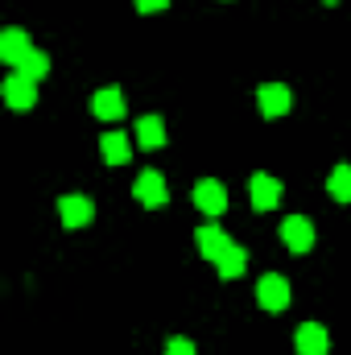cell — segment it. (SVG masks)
<instances>
[{
    "label": "cell",
    "mask_w": 351,
    "mask_h": 355,
    "mask_svg": "<svg viewBox=\"0 0 351 355\" xmlns=\"http://www.w3.org/2000/svg\"><path fill=\"white\" fill-rule=\"evenodd\" d=\"M257 302H261L264 314H281L289 306V281L281 272H264L257 281Z\"/></svg>",
    "instance_id": "cell-1"
},
{
    "label": "cell",
    "mask_w": 351,
    "mask_h": 355,
    "mask_svg": "<svg viewBox=\"0 0 351 355\" xmlns=\"http://www.w3.org/2000/svg\"><path fill=\"white\" fill-rule=\"evenodd\" d=\"M4 103H8L12 112H29V107L37 103V83H33L29 75L12 71V75L4 79Z\"/></svg>",
    "instance_id": "cell-2"
},
{
    "label": "cell",
    "mask_w": 351,
    "mask_h": 355,
    "mask_svg": "<svg viewBox=\"0 0 351 355\" xmlns=\"http://www.w3.org/2000/svg\"><path fill=\"white\" fill-rule=\"evenodd\" d=\"M281 240H285V248L289 252H310L314 248V223L306 219V215H289L285 223H281Z\"/></svg>",
    "instance_id": "cell-3"
},
{
    "label": "cell",
    "mask_w": 351,
    "mask_h": 355,
    "mask_svg": "<svg viewBox=\"0 0 351 355\" xmlns=\"http://www.w3.org/2000/svg\"><path fill=\"white\" fill-rule=\"evenodd\" d=\"M194 207L203 211V215H223L228 211V190H223V182H215V178H203L198 186H194Z\"/></svg>",
    "instance_id": "cell-4"
},
{
    "label": "cell",
    "mask_w": 351,
    "mask_h": 355,
    "mask_svg": "<svg viewBox=\"0 0 351 355\" xmlns=\"http://www.w3.org/2000/svg\"><path fill=\"white\" fill-rule=\"evenodd\" d=\"M248 198H252V211H273L281 202V182L273 174H252L248 178Z\"/></svg>",
    "instance_id": "cell-5"
},
{
    "label": "cell",
    "mask_w": 351,
    "mask_h": 355,
    "mask_svg": "<svg viewBox=\"0 0 351 355\" xmlns=\"http://www.w3.org/2000/svg\"><path fill=\"white\" fill-rule=\"evenodd\" d=\"M293 347H298V355H327L331 352V335L318 322H302L293 331Z\"/></svg>",
    "instance_id": "cell-6"
},
{
    "label": "cell",
    "mask_w": 351,
    "mask_h": 355,
    "mask_svg": "<svg viewBox=\"0 0 351 355\" xmlns=\"http://www.w3.org/2000/svg\"><path fill=\"white\" fill-rule=\"evenodd\" d=\"M91 215H95V207H91L87 194H62V198H58V219H62L67 227H87Z\"/></svg>",
    "instance_id": "cell-7"
},
{
    "label": "cell",
    "mask_w": 351,
    "mask_h": 355,
    "mask_svg": "<svg viewBox=\"0 0 351 355\" xmlns=\"http://www.w3.org/2000/svg\"><path fill=\"white\" fill-rule=\"evenodd\" d=\"M132 194H137V202H145V207H162V202L170 198V186H166V178L157 174V170H145V174L137 178Z\"/></svg>",
    "instance_id": "cell-8"
},
{
    "label": "cell",
    "mask_w": 351,
    "mask_h": 355,
    "mask_svg": "<svg viewBox=\"0 0 351 355\" xmlns=\"http://www.w3.org/2000/svg\"><path fill=\"white\" fill-rule=\"evenodd\" d=\"M29 50H33V42H29V33H25V29H17V25H8V29L0 33V58H4V62H12V67H21V62L29 58Z\"/></svg>",
    "instance_id": "cell-9"
},
{
    "label": "cell",
    "mask_w": 351,
    "mask_h": 355,
    "mask_svg": "<svg viewBox=\"0 0 351 355\" xmlns=\"http://www.w3.org/2000/svg\"><path fill=\"white\" fill-rule=\"evenodd\" d=\"M194 244H198V257H207V261H219V257L228 252L232 236H228L223 227H215V223H203V227L194 232Z\"/></svg>",
    "instance_id": "cell-10"
},
{
    "label": "cell",
    "mask_w": 351,
    "mask_h": 355,
    "mask_svg": "<svg viewBox=\"0 0 351 355\" xmlns=\"http://www.w3.org/2000/svg\"><path fill=\"white\" fill-rule=\"evenodd\" d=\"M257 107H261V116H268V120L285 116V112H289V87H285V83H264V87L257 91Z\"/></svg>",
    "instance_id": "cell-11"
},
{
    "label": "cell",
    "mask_w": 351,
    "mask_h": 355,
    "mask_svg": "<svg viewBox=\"0 0 351 355\" xmlns=\"http://www.w3.org/2000/svg\"><path fill=\"white\" fill-rule=\"evenodd\" d=\"M91 112L99 116V120H120L124 116V95L116 87H103L91 95Z\"/></svg>",
    "instance_id": "cell-12"
},
{
    "label": "cell",
    "mask_w": 351,
    "mask_h": 355,
    "mask_svg": "<svg viewBox=\"0 0 351 355\" xmlns=\"http://www.w3.org/2000/svg\"><path fill=\"white\" fill-rule=\"evenodd\" d=\"M137 141H141V149H149V153L166 149V124H162L157 116H141V120H137Z\"/></svg>",
    "instance_id": "cell-13"
},
{
    "label": "cell",
    "mask_w": 351,
    "mask_h": 355,
    "mask_svg": "<svg viewBox=\"0 0 351 355\" xmlns=\"http://www.w3.org/2000/svg\"><path fill=\"white\" fill-rule=\"evenodd\" d=\"M215 268H219V277H223V281H236V277H244V268H248V252L232 240V244H228V252L215 261Z\"/></svg>",
    "instance_id": "cell-14"
},
{
    "label": "cell",
    "mask_w": 351,
    "mask_h": 355,
    "mask_svg": "<svg viewBox=\"0 0 351 355\" xmlns=\"http://www.w3.org/2000/svg\"><path fill=\"white\" fill-rule=\"evenodd\" d=\"M99 153H103V162H108V166H124V162L132 157V145H128V137H124V132H108V137L99 141Z\"/></svg>",
    "instance_id": "cell-15"
},
{
    "label": "cell",
    "mask_w": 351,
    "mask_h": 355,
    "mask_svg": "<svg viewBox=\"0 0 351 355\" xmlns=\"http://www.w3.org/2000/svg\"><path fill=\"white\" fill-rule=\"evenodd\" d=\"M327 190H331V198L351 202V166H335L331 178H327Z\"/></svg>",
    "instance_id": "cell-16"
},
{
    "label": "cell",
    "mask_w": 351,
    "mask_h": 355,
    "mask_svg": "<svg viewBox=\"0 0 351 355\" xmlns=\"http://www.w3.org/2000/svg\"><path fill=\"white\" fill-rule=\"evenodd\" d=\"M17 71H21V75H29V79L37 83V79H46V75H50V54H42V50L33 46V50H29V58H25Z\"/></svg>",
    "instance_id": "cell-17"
},
{
    "label": "cell",
    "mask_w": 351,
    "mask_h": 355,
    "mask_svg": "<svg viewBox=\"0 0 351 355\" xmlns=\"http://www.w3.org/2000/svg\"><path fill=\"white\" fill-rule=\"evenodd\" d=\"M166 355H194V343L174 335V339H166Z\"/></svg>",
    "instance_id": "cell-18"
},
{
    "label": "cell",
    "mask_w": 351,
    "mask_h": 355,
    "mask_svg": "<svg viewBox=\"0 0 351 355\" xmlns=\"http://www.w3.org/2000/svg\"><path fill=\"white\" fill-rule=\"evenodd\" d=\"M170 0H137V12H166Z\"/></svg>",
    "instance_id": "cell-19"
},
{
    "label": "cell",
    "mask_w": 351,
    "mask_h": 355,
    "mask_svg": "<svg viewBox=\"0 0 351 355\" xmlns=\"http://www.w3.org/2000/svg\"><path fill=\"white\" fill-rule=\"evenodd\" d=\"M327 4H339V0H327Z\"/></svg>",
    "instance_id": "cell-20"
}]
</instances>
